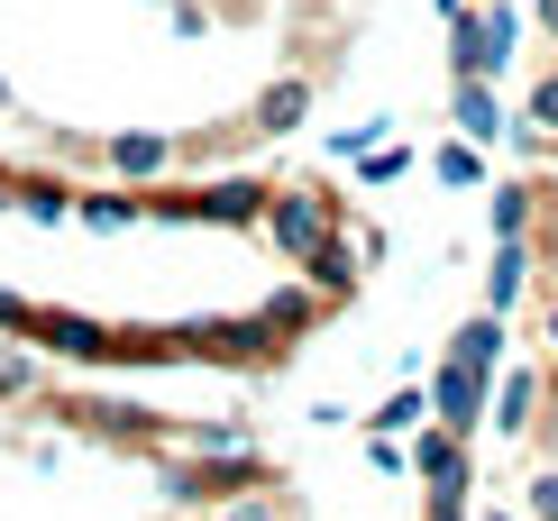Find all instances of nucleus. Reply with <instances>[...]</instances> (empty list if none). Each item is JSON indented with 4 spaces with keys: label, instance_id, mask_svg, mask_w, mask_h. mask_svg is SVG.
<instances>
[{
    "label": "nucleus",
    "instance_id": "nucleus-1",
    "mask_svg": "<svg viewBox=\"0 0 558 521\" xmlns=\"http://www.w3.org/2000/svg\"><path fill=\"white\" fill-rule=\"evenodd\" d=\"M275 467L257 448H202V458H174L166 467V504L183 512H211V504H239V494H266Z\"/></svg>",
    "mask_w": 558,
    "mask_h": 521
},
{
    "label": "nucleus",
    "instance_id": "nucleus-2",
    "mask_svg": "<svg viewBox=\"0 0 558 521\" xmlns=\"http://www.w3.org/2000/svg\"><path fill=\"white\" fill-rule=\"evenodd\" d=\"M257 229L275 239V256H284V266H302V256H320V247L339 239V193H320V183H275Z\"/></svg>",
    "mask_w": 558,
    "mask_h": 521
},
{
    "label": "nucleus",
    "instance_id": "nucleus-3",
    "mask_svg": "<svg viewBox=\"0 0 558 521\" xmlns=\"http://www.w3.org/2000/svg\"><path fill=\"white\" fill-rule=\"evenodd\" d=\"M513 37H522V10L513 0H468V10H449V74H476V83H495L504 64H513Z\"/></svg>",
    "mask_w": 558,
    "mask_h": 521
},
{
    "label": "nucleus",
    "instance_id": "nucleus-4",
    "mask_svg": "<svg viewBox=\"0 0 558 521\" xmlns=\"http://www.w3.org/2000/svg\"><path fill=\"white\" fill-rule=\"evenodd\" d=\"M19 339H37V348H56V358H74V366H110V358H183V348H147V339H120V329H101V320H83V312H28V329Z\"/></svg>",
    "mask_w": 558,
    "mask_h": 521
},
{
    "label": "nucleus",
    "instance_id": "nucleus-5",
    "mask_svg": "<svg viewBox=\"0 0 558 521\" xmlns=\"http://www.w3.org/2000/svg\"><path fill=\"white\" fill-rule=\"evenodd\" d=\"M485 385H495V375L485 366H468V358H439V375H430V421L439 431H458V439H476L485 431Z\"/></svg>",
    "mask_w": 558,
    "mask_h": 521
},
{
    "label": "nucleus",
    "instance_id": "nucleus-6",
    "mask_svg": "<svg viewBox=\"0 0 558 521\" xmlns=\"http://www.w3.org/2000/svg\"><path fill=\"white\" fill-rule=\"evenodd\" d=\"M92 156H101V174H120V183H166L183 147H174L166 129H120V137H101Z\"/></svg>",
    "mask_w": 558,
    "mask_h": 521
},
{
    "label": "nucleus",
    "instance_id": "nucleus-7",
    "mask_svg": "<svg viewBox=\"0 0 558 521\" xmlns=\"http://www.w3.org/2000/svg\"><path fill=\"white\" fill-rule=\"evenodd\" d=\"M449 120L468 147H504L513 137V110L495 101V83H476V74H449Z\"/></svg>",
    "mask_w": 558,
    "mask_h": 521
},
{
    "label": "nucleus",
    "instance_id": "nucleus-8",
    "mask_svg": "<svg viewBox=\"0 0 558 521\" xmlns=\"http://www.w3.org/2000/svg\"><path fill=\"white\" fill-rule=\"evenodd\" d=\"M403 458H412V476H422L430 494H468V439H458V431L422 421V431L403 439Z\"/></svg>",
    "mask_w": 558,
    "mask_h": 521
},
{
    "label": "nucleus",
    "instance_id": "nucleus-9",
    "mask_svg": "<svg viewBox=\"0 0 558 521\" xmlns=\"http://www.w3.org/2000/svg\"><path fill=\"white\" fill-rule=\"evenodd\" d=\"M302 120H312V83H302V74H284V83H266L257 101H247V129H257V137H293Z\"/></svg>",
    "mask_w": 558,
    "mask_h": 521
},
{
    "label": "nucleus",
    "instance_id": "nucleus-10",
    "mask_svg": "<svg viewBox=\"0 0 558 521\" xmlns=\"http://www.w3.org/2000/svg\"><path fill=\"white\" fill-rule=\"evenodd\" d=\"M531 402H541V375L531 366H504V385H485V421H495L504 439L531 431Z\"/></svg>",
    "mask_w": 558,
    "mask_h": 521
},
{
    "label": "nucleus",
    "instance_id": "nucleus-11",
    "mask_svg": "<svg viewBox=\"0 0 558 521\" xmlns=\"http://www.w3.org/2000/svg\"><path fill=\"white\" fill-rule=\"evenodd\" d=\"M74 220L92 229V239H120V229L147 220V193H74Z\"/></svg>",
    "mask_w": 558,
    "mask_h": 521
},
{
    "label": "nucleus",
    "instance_id": "nucleus-12",
    "mask_svg": "<svg viewBox=\"0 0 558 521\" xmlns=\"http://www.w3.org/2000/svg\"><path fill=\"white\" fill-rule=\"evenodd\" d=\"M531 283V247L522 239H495V266H485V312H513Z\"/></svg>",
    "mask_w": 558,
    "mask_h": 521
},
{
    "label": "nucleus",
    "instance_id": "nucleus-13",
    "mask_svg": "<svg viewBox=\"0 0 558 521\" xmlns=\"http://www.w3.org/2000/svg\"><path fill=\"white\" fill-rule=\"evenodd\" d=\"M449 358H468V366H485V375H495V366H504V312H476V320L449 339Z\"/></svg>",
    "mask_w": 558,
    "mask_h": 521
},
{
    "label": "nucleus",
    "instance_id": "nucleus-14",
    "mask_svg": "<svg viewBox=\"0 0 558 521\" xmlns=\"http://www.w3.org/2000/svg\"><path fill=\"white\" fill-rule=\"evenodd\" d=\"M302 275H312L330 302H339V293H357V247H348V239H330L320 256H302Z\"/></svg>",
    "mask_w": 558,
    "mask_h": 521
},
{
    "label": "nucleus",
    "instance_id": "nucleus-15",
    "mask_svg": "<svg viewBox=\"0 0 558 521\" xmlns=\"http://www.w3.org/2000/svg\"><path fill=\"white\" fill-rule=\"evenodd\" d=\"M430 174L449 183V193H476V183H485V147H468V137H449V147H430Z\"/></svg>",
    "mask_w": 558,
    "mask_h": 521
},
{
    "label": "nucleus",
    "instance_id": "nucleus-16",
    "mask_svg": "<svg viewBox=\"0 0 558 521\" xmlns=\"http://www.w3.org/2000/svg\"><path fill=\"white\" fill-rule=\"evenodd\" d=\"M422 421H430V393H422V385H403V393L385 402V412H366V431H385V439H412Z\"/></svg>",
    "mask_w": 558,
    "mask_h": 521
},
{
    "label": "nucleus",
    "instance_id": "nucleus-17",
    "mask_svg": "<svg viewBox=\"0 0 558 521\" xmlns=\"http://www.w3.org/2000/svg\"><path fill=\"white\" fill-rule=\"evenodd\" d=\"M19 210H28L37 229H56V220H74V183H28V174H19Z\"/></svg>",
    "mask_w": 558,
    "mask_h": 521
},
{
    "label": "nucleus",
    "instance_id": "nucleus-18",
    "mask_svg": "<svg viewBox=\"0 0 558 521\" xmlns=\"http://www.w3.org/2000/svg\"><path fill=\"white\" fill-rule=\"evenodd\" d=\"M531 193L541 183H495V239H531Z\"/></svg>",
    "mask_w": 558,
    "mask_h": 521
},
{
    "label": "nucleus",
    "instance_id": "nucleus-19",
    "mask_svg": "<svg viewBox=\"0 0 558 521\" xmlns=\"http://www.w3.org/2000/svg\"><path fill=\"white\" fill-rule=\"evenodd\" d=\"M513 129H522V137H558V74H541V83H531V110H522Z\"/></svg>",
    "mask_w": 558,
    "mask_h": 521
},
{
    "label": "nucleus",
    "instance_id": "nucleus-20",
    "mask_svg": "<svg viewBox=\"0 0 558 521\" xmlns=\"http://www.w3.org/2000/svg\"><path fill=\"white\" fill-rule=\"evenodd\" d=\"M37 348H0V402H19V393H37Z\"/></svg>",
    "mask_w": 558,
    "mask_h": 521
},
{
    "label": "nucleus",
    "instance_id": "nucleus-21",
    "mask_svg": "<svg viewBox=\"0 0 558 521\" xmlns=\"http://www.w3.org/2000/svg\"><path fill=\"white\" fill-rule=\"evenodd\" d=\"M348 165H357V183H393V174H403V147H385V137H376V147H366V156H348Z\"/></svg>",
    "mask_w": 558,
    "mask_h": 521
},
{
    "label": "nucleus",
    "instance_id": "nucleus-22",
    "mask_svg": "<svg viewBox=\"0 0 558 521\" xmlns=\"http://www.w3.org/2000/svg\"><path fill=\"white\" fill-rule=\"evenodd\" d=\"M385 129H393V120H348V129L330 137V156H339V165H348V156H366V147H376Z\"/></svg>",
    "mask_w": 558,
    "mask_h": 521
},
{
    "label": "nucleus",
    "instance_id": "nucleus-23",
    "mask_svg": "<svg viewBox=\"0 0 558 521\" xmlns=\"http://www.w3.org/2000/svg\"><path fill=\"white\" fill-rule=\"evenodd\" d=\"M211 521H284L275 494H239V504H211Z\"/></svg>",
    "mask_w": 558,
    "mask_h": 521
},
{
    "label": "nucleus",
    "instance_id": "nucleus-24",
    "mask_svg": "<svg viewBox=\"0 0 558 521\" xmlns=\"http://www.w3.org/2000/svg\"><path fill=\"white\" fill-rule=\"evenodd\" d=\"M366 467H376V476H412L403 439H385V431H366Z\"/></svg>",
    "mask_w": 558,
    "mask_h": 521
},
{
    "label": "nucleus",
    "instance_id": "nucleus-25",
    "mask_svg": "<svg viewBox=\"0 0 558 521\" xmlns=\"http://www.w3.org/2000/svg\"><path fill=\"white\" fill-rule=\"evenodd\" d=\"M28 312H37V302H28V293H10V283H0V339H19V329H28Z\"/></svg>",
    "mask_w": 558,
    "mask_h": 521
},
{
    "label": "nucleus",
    "instance_id": "nucleus-26",
    "mask_svg": "<svg viewBox=\"0 0 558 521\" xmlns=\"http://www.w3.org/2000/svg\"><path fill=\"white\" fill-rule=\"evenodd\" d=\"M531 521H558V476H531Z\"/></svg>",
    "mask_w": 558,
    "mask_h": 521
},
{
    "label": "nucleus",
    "instance_id": "nucleus-27",
    "mask_svg": "<svg viewBox=\"0 0 558 521\" xmlns=\"http://www.w3.org/2000/svg\"><path fill=\"white\" fill-rule=\"evenodd\" d=\"M430 521H468V494H430Z\"/></svg>",
    "mask_w": 558,
    "mask_h": 521
},
{
    "label": "nucleus",
    "instance_id": "nucleus-28",
    "mask_svg": "<svg viewBox=\"0 0 558 521\" xmlns=\"http://www.w3.org/2000/svg\"><path fill=\"white\" fill-rule=\"evenodd\" d=\"M0 202H19V174H10V165H0Z\"/></svg>",
    "mask_w": 558,
    "mask_h": 521
},
{
    "label": "nucleus",
    "instance_id": "nucleus-29",
    "mask_svg": "<svg viewBox=\"0 0 558 521\" xmlns=\"http://www.w3.org/2000/svg\"><path fill=\"white\" fill-rule=\"evenodd\" d=\"M541 28H549V37H558V0H541Z\"/></svg>",
    "mask_w": 558,
    "mask_h": 521
},
{
    "label": "nucleus",
    "instance_id": "nucleus-30",
    "mask_svg": "<svg viewBox=\"0 0 558 521\" xmlns=\"http://www.w3.org/2000/svg\"><path fill=\"white\" fill-rule=\"evenodd\" d=\"M476 521H522V512H476Z\"/></svg>",
    "mask_w": 558,
    "mask_h": 521
},
{
    "label": "nucleus",
    "instance_id": "nucleus-31",
    "mask_svg": "<svg viewBox=\"0 0 558 521\" xmlns=\"http://www.w3.org/2000/svg\"><path fill=\"white\" fill-rule=\"evenodd\" d=\"M549 348H558V302H549Z\"/></svg>",
    "mask_w": 558,
    "mask_h": 521
},
{
    "label": "nucleus",
    "instance_id": "nucleus-32",
    "mask_svg": "<svg viewBox=\"0 0 558 521\" xmlns=\"http://www.w3.org/2000/svg\"><path fill=\"white\" fill-rule=\"evenodd\" d=\"M449 10H468V0H439V19H449Z\"/></svg>",
    "mask_w": 558,
    "mask_h": 521
},
{
    "label": "nucleus",
    "instance_id": "nucleus-33",
    "mask_svg": "<svg viewBox=\"0 0 558 521\" xmlns=\"http://www.w3.org/2000/svg\"><path fill=\"white\" fill-rule=\"evenodd\" d=\"M0 120H10V83H0Z\"/></svg>",
    "mask_w": 558,
    "mask_h": 521
}]
</instances>
